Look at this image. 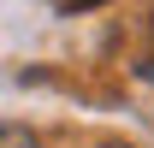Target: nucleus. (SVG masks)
Masks as SVG:
<instances>
[{"label": "nucleus", "instance_id": "f03ea898", "mask_svg": "<svg viewBox=\"0 0 154 148\" xmlns=\"http://www.w3.org/2000/svg\"><path fill=\"white\" fill-rule=\"evenodd\" d=\"M65 6H71V12H83V6H107V0H65Z\"/></svg>", "mask_w": 154, "mask_h": 148}, {"label": "nucleus", "instance_id": "f257e3e1", "mask_svg": "<svg viewBox=\"0 0 154 148\" xmlns=\"http://www.w3.org/2000/svg\"><path fill=\"white\" fill-rule=\"evenodd\" d=\"M0 148H42V136L24 125H0Z\"/></svg>", "mask_w": 154, "mask_h": 148}, {"label": "nucleus", "instance_id": "7ed1b4c3", "mask_svg": "<svg viewBox=\"0 0 154 148\" xmlns=\"http://www.w3.org/2000/svg\"><path fill=\"white\" fill-rule=\"evenodd\" d=\"M101 148H125V142H101Z\"/></svg>", "mask_w": 154, "mask_h": 148}]
</instances>
